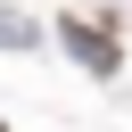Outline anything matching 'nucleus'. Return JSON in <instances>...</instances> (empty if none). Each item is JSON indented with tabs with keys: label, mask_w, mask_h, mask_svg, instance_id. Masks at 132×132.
Instances as JSON below:
<instances>
[{
	"label": "nucleus",
	"mask_w": 132,
	"mask_h": 132,
	"mask_svg": "<svg viewBox=\"0 0 132 132\" xmlns=\"http://www.w3.org/2000/svg\"><path fill=\"white\" fill-rule=\"evenodd\" d=\"M66 33H74V41H82V58H91V66H99V74H116V50H107V41H99V33H91V25H66Z\"/></svg>",
	"instance_id": "1"
}]
</instances>
